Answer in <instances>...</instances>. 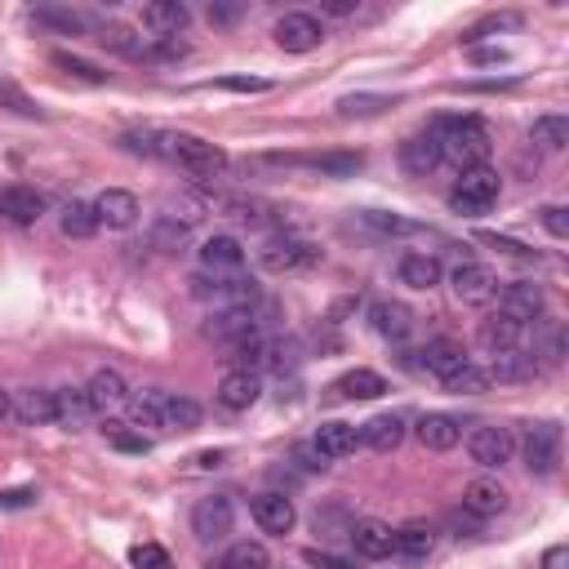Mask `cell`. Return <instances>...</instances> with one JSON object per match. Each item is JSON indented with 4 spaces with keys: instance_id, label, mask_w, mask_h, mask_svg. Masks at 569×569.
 <instances>
[{
    "instance_id": "6da1fadb",
    "label": "cell",
    "mask_w": 569,
    "mask_h": 569,
    "mask_svg": "<svg viewBox=\"0 0 569 569\" xmlns=\"http://www.w3.org/2000/svg\"><path fill=\"white\" fill-rule=\"evenodd\" d=\"M130 423L134 427H156V431H196L200 427V405L183 392H165V387H143L130 392Z\"/></svg>"
},
{
    "instance_id": "7a4b0ae2",
    "label": "cell",
    "mask_w": 569,
    "mask_h": 569,
    "mask_svg": "<svg viewBox=\"0 0 569 569\" xmlns=\"http://www.w3.org/2000/svg\"><path fill=\"white\" fill-rule=\"evenodd\" d=\"M440 147V161H449L453 169H477V165H490V130L477 121V117H440L431 130H427Z\"/></svg>"
},
{
    "instance_id": "3957f363",
    "label": "cell",
    "mask_w": 569,
    "mask_h": 569,
    "mask_svg": "<svg viewBox=\"0 0 569 569\" xmlns=\"http://www.w3.org/2000/svg\"><path fill=\"white\" fill-rule=\"evenodd\" d=\"M156 161H169L178 165L183 174L192 178H218L227 169V152L214 147L209 139H196V134H183V130H161L156 139Z\"/></svg>"
},
{
    "instance_id": "277c9868",
    "label": "cell",
    "mask_w": 569,
    "mask_h": 569,
    "mask_svg": "<svg viewBox=\"0 0 569 569\" xmlns=\"http://www.w3.org/2000/svg\"><path fill=\"white\" fill-rule=\"evenodd\" d=\"M499 192H503V178H499V169H490V165H477V169H463L459 174V183L449 187V209L453 214H463V218H481V214H490L494 205H499Z\"/></svg>"
},
{
    "instance_id": "5b68a950",
    "label": "cell",
    "mask_w": 569,
    "mask_h": 569,
    "mask_svg": "<svg viewBox=\"0 0 569 569\" xmlns=\"http://www.w3.org/2000/svg\"><path fill=\"white\" fill-rule=\"evenodd\" d=\"M192 298L205 303L209 311H237V307H254L259 303V285L241 272V276H192Z\"/></svg>"
},
{
    "instance_id": "8992f818",
    "label": "cell",
    "mask_w": 569,
    "mask_h": 569,
    "mask_svg": "<svg viewBox=\"0 0 569 569\" xmlns=\"http://www.w3.org/2000/svg\"><path fill=\"white\" fill-rule=\"evenodd\" d=\"M259 263H263L267 272H276V276H285V272H307V267L320 263V250H316L311 241L294 237V232H267L263 245H259Z\"/></svg>"
},
{
    "instance_id": "52a82bcc",
    "label": "cell",
    "mask_w": 569,
    "mask_h": 569,
    "mask_svg": "<svg viewBox=\"0 0 569 569\" xmlns=\"http://www.w3.org/2000/svg\"><path fill=\"white\" fill-rule=\"evenodd\" d=\"M468 453H472V463L485 468V472L507 468V463L516 459V436H512V427H503V423H485V427H477V431L468 436Z\"/></svg>"
},
{
    "instance_id": "ba28073f",
    "label": "cell",
    "mask_w": 569,
    "mask_h": 569,
    "mask_svg": "<svg viewBox=\"0 0 569 569\" xmlns=\"http://www.w3.org/2000/svg\"><path fill=\"white\" fill-rule=\"evenodd\" d=\"M521 449H525V468L534 477H551L560 468V423H551V418L529 423Z\"/></svg>"
},
{
    "instance_id": "9c48e42d",
    "label": "cell",
    "mask_w": 569,
    "mask_h": 569,
    "mask_svg": "<svg viewBox=\"0 0 569 569\" xmlns=\"http://www.w3.org/2000/svg\"><path fill=\"white\" fill-rule=\"evenodd\" d=\"M472 357L453 343V338H431V343L423 348V352H405V365L409 370H418V374H436L440 383L449 379V374H459L463 365H468Z\"/></svg>"
},
{
    "instance_id": "30bf717a",
    "label": "cell",
    "mask_w": 569,
    "mask_h": 569,
    "mask_svg": "<svg viewBox=\"0 0 569 569\" xmlns=\"http://www.w3.org/2000/svg\"><path fill=\"white\" fill-rule=\"evenodd\" d=\"M232 525H237V503L227 494H209L192 507V534L200 543H222L227 534H232Z\"/></svg>"
},
{
    "instance_id": "8fae6325",
    "label": "cell",
    "mask_w": 569,
    "mask_h": 569,
    "mask_svg": "<svg viewBox=\"0 0 569 569\" xmlns=\"http://www.w3.org/2000/svg\"><path fill=\"white\" fill-rule=\"evenodd\" d=\"M276 45L285 50V54H311V50H320V41H325V23L316 19V14H307V10H294V14H285V19H276Z\"/></svg>"
},
{
    "instance_id": "7c38bea8",
    "label": "cell",
    "mask_w": 569,
    "mask_h": 569,
    "mask_svg": "<svg viewBox=\"0 0 569 569\" xmlns=\"http://www.w3.org/2000/svg\"><path fill=\"white\" fill-rule=\"evenodd\" d=\"M449 285L463 303H494L499 298V276L485 263H472V259H463L459 267L449 272Z\"/></svg>"
},
{
    "instance_id": "4fadbf2b",
    "label": "cell",
    "mask_w": 569,
    "mask_h": 569,
    "mask_svg": "<svg viewBox=\"0 0 569 569\" xmlns=\"http://www.w3.org/2000/svg\"><path fill=\"white\" fill-rule=\"evenodd\" d=\"M94 218L98 227H111V232H125V227L139 222V196L125 187H107L94 196Z\"/></svg>"
},
{
    "instance_id": "5bb4252c",
    "label": "cell",
    "mask_w": 569,
    "mask_h": 569,
    "mask_svg": "<svg viewBox=\"0 0 569 569\" xmlns=\"http://www.w3.org/2000/svg\"><path fill=\"white\" fill-rule=\"evenodd\" d=\"M499 311L529 329L534 320H543V289L534 281H512L499 289Z\"/></svg>"
},
{
    "instance_id": "9a60e30c",
    "label": "cell",
    "mask_w": 569,
    "mask_h": 569,
    "mask_svg": "<svg viewBox=\"0 0 569 569\" xmlns=\"http://www.w3.org/2000/svg\"><path fill=\"white\" fill-rule=\"evenodd\" d=\"M85 401L94 414H117L130 405V383L117 374V370H98L89 383H85Z\"/></svg>"
},
{
    "instance_id": "2e32d148",
    "label": "cell",
    "mask_w": 569,
    "mask_h": 569,
    "mask_svg": "<svg viewBox=\"0 0 569 569\" xmlns=\"http://www.w3.org/2000/svg\"><path fill=\"white\" fill-rule=\"evenodd\" d=\"M200 272L209 276H241L245 272V250L237 237H209L200 245Z\"/></svg>"
},
{
    "instance_id": "e0dca14e",
    "label": "cell",
    "mask_w": 569,
    "mask_h": 569,
    "mask_svg": "<svg viewBox=\"0 0 569 569\" xmlns=\"http://www.w3.org/2000/svg\"><path fill=\"white\" fill-rule=\"evenodd\" d=\"M409 436V418L401 414V409H392V414H374L370 423H361V445H370L374 453H392V449H401V440Z\"/></svg>"
},
{
    "instance_id": "ac0fdd59",
    "label": "cell",
    "mask_w": 569,
    "mask_h": 569,
    "mask_svg": "<svg viewBox=\"0 0 569 569\" xmlns=\"http://www.w3.org/2000/svg\"><path fill=\"white\" fill-rule=\"evenodd\" d=\"M250 512H254L259 529H263V534H276V538H285V534L294 529V521H298V512H294V499H285V494H276V490L259 494V499L250 503Z\"/></svg>"
},
{
    "instance_id": "d6986e66",
    "label": "cell",
    "mask_w": 569,
    "mask_h": 569,
    "mask_svg": "<svg viewBox=\"0 0 569 569\" xmlns=\"http://www.w3.org/2000/svg\"><path fill=\"white\" fill-rule=\"evenodd\" d=\"M205 333L218 338V343H245V338L259 333V320H254V307H237V311H209L205 320Z\"/></svg>"
},
{
    "instance_id": "ffe728a7",
    "label": "cell",
    "mask_w": 569,
    "mask_h": 569,
    "mask_svg": "<svg viewBox=\"0 0 569 569\" xmlns=\"http://www.w3.org/2000/svg\"><path fill=\"white\" fill-rule=\"evenodd\" d=\"M370 325H374L379 338H387V343H405V338L414 333V311L396 298H379L370 307Z\"/></svg>"
},
{
    "instance_id": "44dd1931",
    "label": "cell",
    "mask_w": 569,
    "mask_h": 569,
    "mask_svg": "<svg viewBox=\"0 0 569 569\" xmlns=\"http://www.w3.org/2000/svg\"><path fill=\"white\" fill-rule=\"evenodd\" d=\"M414 436L423 440V449H431V453H445V449H453L463 440V418H453V414H423L418 418V427H414Z\"/></svg>"
},
{
    "instance_id": "7402d4cb",
    "label": "cell",
    "mask_w": 569,
    "mask_h": 569,
    "mask_svg": "<svg viewBox=\"0 0 569 569\" xmlns=\"http://www.w3.org/2000/svg\"><path fill=\"white\" fill-rule=\"evenodd\" d=\"M259 396H263V379L259 374H250V370H227L222 374V383H218V405L222 409H250V405H259Z\"/></svg>"
},
{
    "instance_id": "603a6c76",
    "label": "cell",
    "mask_w": 569,
    "mask_h": 569,
    "mask_svg": "<svg viewBox=\"0 0 569 569\" xmlns=\"http://www.w3.org/2000/svg\"><path fill=\"white\" fill-rule=\"evenodd\" d=\"M463 512H472L477 521L503 516V512H507V490H503L494 477H477V481H468V490H463Z\"/></svg>"
},
{
    "instance_id": "cb8c5ba5",
    "label": "cell",
    "mask_w": 569,
    "mask_h": 569,
    "mask_svg": "<svg viewBox=\"0 0 569 569\" xmlns=\"http://www.w3.org/2000/svg\"><path fill=\"white\" fill-rule=\"evenodd\" d=\"M187 6L183 0H152V6H143V28L152 32V41H174L183 28H187Z\"/></svg>"
},
{
    "instance_id": "d4e9b609",
    "label": "cell",
    "mask_w": 569,
    "mask_h": 569,
    "mask_svg": "<svg viewBox=\"0 0 569 569\" xmlns=\"http://www.w3.org/2000/svg\"><path fill=\"white\" fill-rule=\"evenodd\" d=\"M311 445L325 453L329 463H333V459H348V453H357V445H361V427H352V423H343V418H329V423L316 427Z\"/></svg>"
},
{
    "instance_id": "484cf974",
    "label": "cell",
    "mask_w": 569,
    "mask_h": 569,
    "mask_svg": "<svg viewBox=\"0 0 569 569\" xmlns=\"http://www.w3.org/2000/svg\"><path fill=\"white\" fill-rule=\"evenodd\" d=\"M525 325H516V320H507L503 311H494V316H485L481 320V348L490 352V357H499V352H516V348H525Z\"/></svg>"
},
{
    "instance_id": "4316f807",
    "label": "cell",
    "mask_w": 569,
    "mask_h": 569,
    "mask_svg": "<svg viewBox=\"0 0 569 569\" xmlns=\"http://www.w3.org/2000/svg\"><path fill=\"white\" fill-rule=\"evenodd\" d=\"M348 543L357 547V556H365V560H383V556H392V551H396V529H392V525H383V521H357V525H352V534H348Z\"/></svg>"
},
{
    "instance_id": "83f0119b",
    "label": "cell",
    "mask_w": 569,
    "mask_h": 569,
    "mask_svg": "<svg viewBox=\"0 0 569 569\" xmlns=\"http://www.w3.org/2000/svg\"><path fill=\"white\" fill-rule=\"evenodd\" d=\"M387 392V379L374 370H348L343 379L329 383V401H379Z\"/></svg>"
},
{
    "instance_id": "f1b7e54d",
    "label": "cell",
    "mask_w": 569,
    "mask_h": 569,
    "mask_svg": "<svg viewBox=\"0 0 569 569\" xmlns=\"http://www.w3.org/2000/svg\"><path fill=\"white\" fill-rule=\"evenodd\" d=\"M396 276H401V285H409V289H436V285H440V276H445V267H440V259H436V254L409 250V254H401Z\"/></svg>"
},
{
    "instance_id": "f546056e",
    "label": "cell",
    "mask_w": 569,
    "mask_h": 569,
    "mask_svg": "<svg viewBox=\"0 0 569 569\" xmlns=\"http://www.w3.org/2000/svg\"><path fill=\"white\" fill-rule=\"evenodd\" d=\"M45 214V196L36 187H6L0 192V218H10L19 227H32Z\"/></svg>"
},
{
    "instance_id": "4dcf8cb0",
    "label": "cell",
    "mask_w": 569,
    "mask_h": 569,
    "mask_svg": "<svg viewBox=\"0 0 569 569\" xmlns=\"http://www.w3.org/2000/svg\"><path fill=\"white\" fill-rule=\"evenodd\" d=\"M10 414H14L19 423H28V427L54 423V392H45V387H23V392H14V396H10Z\"/></svg>"
},
{
    "instance_id": "1f68e13d",
    "label": "cell",
    "mask_w": 569,
    "mask_h": 569,
    "mask_svg": "<svg viewBox=\"0 0 569 569\" xmlns=\"http://www.w3.org/2000/svg\"><path fill=\"white\" fill-rule=\"evenodd\" d=\"M357 222L365 227L370 237H383V241H392V237H418L423 232V222H414L405 214H387V209H361Z\"/></svg>"
},
{
    "instance_id": "d6a6232c",
    "label": "cell",
    "mask_w": 569,
    "mask_h": 569,
    "mask_svg": "<svg viewBox=\"0 0 569 569\" xmlns=\"http://www.w3.org/2000/svg\"><path fill=\"white\" fill-rule=\"evenodd\" d=\"M98 45L111 50V54H121V58H147V41L134 28H125V23H102L98 28Z\"/></svg>"
},
{
    "instance_id": "836d02e7",
    "label": "cell",
    "mask_w": 569,
    "mask_h": 569,
    "mask_svg": "<svg viewBox=\"0 0 569 569\" xmlns=\"http://www.w3.org/2000/svg\"><path fill=\"white\" fill-rule=\"evenodd\" d=\"M209 569H272V556H267V547H263V543L241 538V543L227 547Z\"/></svg>"
},
{
    "instance_id": "e575fe53",
    "label": "cell",
    "mask_w": 569,
    "mask_h": 569,
    "mask_svg": "<svg viewBox=\"0 0 569 569\" xmlns=\"http://www.w3.org/2000/svg\"><path fill=\"white\" fill-rule=\"evenodd\" d=\"M401 165H405L409 174H431V169L440 165V147H436V139H431V134H414V139H405V143H401Z\"/></svg>"
},
{
    "instance_id": "d590c367",
    "label": "cell",
    "mask_w": 569,
    "mask_h": 569,
    "mask_svg": "<svg viewBox=\"0 0 569 569\" xmlns=\"http://www.w3.org/2000/svg\"><path fill=\"white\" fill-rule=\"evenodd\" d=\"M187 241H192V222H183L178 214H161V218L152 222V250L174 254V250H183Z\"/></svg>"
},
{
    "instance_id": "8d00e7d4",
    "label": "cell",
    "mask_w": 569,
    "mask_h": 569,
    "mask_svg": "<svg viewBox=\"0 0 569 569\" xmlns=\"http://www.w3.org/2000/svg\"><path fill=\"white\" fill-rule=\"evenodd\" d=\"M534 374H538V361L529 357V348L499 352L494 365H490V379H499V383H521V379H534Z\"/></svg>"
},
{
    "instance_id": "74e56055",
    "label": "cell",
    "mask_w": 569,
    "mask_h": 569,
    "mask_svg": "<svg viewBox=\"0 0 569 569\" xmlns=\"http://www.w3.org/2000/svg\"><path fill=\"white\" fill-rule=\"evenodd\" d=\"M396 551H401V556H409V560L431 556V551H436V529H431V525H423V521L401 525V529H396Z\"/></svg>"
},
{
    "instance_id": "f35d334b",
    "label": "cell",
    "mask_w": 569,
    "mask_h": 569,
    "mask_svg": "<svg viewBox=\"0 0 569 569\" xmlns=\"http://www.w3.org/2000/svg\"><path fill=\"white\" fill-rule=\"evenodd\" d=\"M534 361H547L556 365L565 357V333H560V320H534V348H529Z\"/></svg>"
},
{
    "instance_id": "ab89813d",
    "label": "cell",
    "mask_w": 569,
    "mask_h": 569,
    "mask_svg": "<svg viewBox=\"0 0 569 569\" xmlns=\"http://www.w3.org/2000/svg\"><path fill=\"white\" fill-rule=\"evenodd\" d=\"M529 143L538 147V152H565V143H569V121L565 117H538L534 121V130H529Z\"/></svg>"
},
{
    "instance_id": "60d3db41",
    "label": "cell",
    "mask_w": 569,
    "mask_h": 569,
    "mask_svg": "<svg viewBox=\"0 0 569 569\" xmlns=\"http://www.w3.org/2000/svg\"><path fill=\"white\" fill-rule=\"evenodd\" d=\"M58 222H63V232H67V237H76V241H89V237L98 232L94 205H85V200H67V205H63V214H58Z\"/></svg>"
},
{
    "instance_id": "b9f144b4",
    "label": "cell",
    "mask_w": 569,
    "mask_h": 569,
    "mask_svg": "<svg viewBox=\"0 0 569 569\" xmlns=\"http://www.w3.org/2000/svg\"><path fill=\"white\" fill-rule=\"evenodd\" d=\"M94 409H89V401H85V387H58L54 392V423H67V427H76V423H85Z\"/></svg>"
},
{
    "instance_id": "7bdbcfd3",
    "label": "cell",
    "mask_w": 569,
    "mask_h": 569,
    "mask_svg": "<svg viewBox=\"0 0 569 569\" xmlns=\"http://www.w3.org/2000/svg\"><path fill=\"white\" fill-rule=\"evenodd\" d=\"M490 370H481L477 361H468L459 374H449L445 379V392H453V396H481V392H490Z\"/></svg>"
},
{
    "instance_id": "ee69618b",
    "label": "cell",
    "mask_w": 569,
    "mask_h": 569,
    "mask_svg": "<svg viewBox=\"0 0 569 569\" xmlns=\"http://www.w3.org/2000/svg\"><path fill=\"white\" fill-rule=\"evenodd\" d=\"M36 23L58 28L63 36H80V32L89 28V19H85L80 10H67V6H41V10H36Z\"/></svg>"
},
{
    "instance_id": "f6af8a7d",
    "label": "cell",
    "mask_w": 569,
    "mask_h": 569,
    "mask_svg": "<svg viewBox=\"0 0 569 569\" xmlns=\"http://www.w3.org/2000/svg\"><path fill=\"white\" fill-rule=\"evenodd\" d=\"M298 343L294 338H267V357H263V370L272 374H294L298 370Z\"/></svg>"
},
{
    "instance_id": "bcb514c9",
    "label": "cell",
    "mask_w": 569,
    "mask_h": 569,
    "mask_svg": "<svg viewBox=\"0 0 569 569\" xmlns=\"http://www.w3.org/2000/svg\"><path fill=\"white\" fill-rule=\"evenodd\" d=\"M392 98L387 94H348V98H338V117H379V111H387Z\"/></svg>"
},
{
    "instance_id": "7dc6e473",
    "label": "cell",
    "mask_w": 569,
    "mask_h": 569,
    "mask_svg": "<svg viewBox=\"0 0 569 569\" xmlns=\"http://www.w3.org/2000/svg\"><path fill=\"white\" fill-rule=\"evenodd\" d=\"M352 525H357V516L343 503H329L325 512H316V534H325V538H348Z\"/></svg>"
},
{
    "instance_id": "c3c4849f",
    "label": "cell",
    "mask_w": 569,
    "mask_h": 569,
    "mask_svg": "<svg viewBox=\"0 0 569 569\" xmlns=\"http://www.w3.org/2000/svg\"><path fill=\"white\" fill-rule=\"evenodd\" d=\"M285 165H311V169H320V174L343 178V174H357V169H361V156H352V152H333V156H303V161H285Z\"/></svg>"
},
{
    "instance_id": "681fc988",
    "label": "cell",
    "mask_w": 569,
    "mask_h": 569,
    "mask_svg": "<svg viewBox=\"0 0 569 569\" xmlns=\"http://www.w3.org/2000/svg\"><path fill=\"white\" fill-rule=\"evenodd\" d=\"M54 67H63L67 76H76V80H85V85H107V72H98L94 63H85V58H76V54H54Z\"/></svg>"
},
{
    "instance_id": "f907efd6",
    "label": "cell",
    "mask_w": 569,
    "mask_h": 569,
    "mask_svg": "<svg viewBox=\"0 0 569 569\" xmlns=\"http://www.w3.org/2000/svg\"><path fill=\"white\" fill-rule=\"evenodd\" d=\"M102 431H107V440H111V445H117V449H125V453H147V449H152V445H147V436L130 431L125 423H107Z\"/></svg>"
},
{
    "instance_id": "816d5d0a",
    "label": "cell",
    "mask_w": 569,
    "mask_h": 569,
    "mask_svg": "<svg viewBox=\"0 0 569 569\" xmlns=\"http://www.w3.org/2000/svg\"><path fill=\"white\" fill-rule=\"evenodd\" d=\"M130 560H134V569H174V560H169V551L161 543H139L130 551Z\"/></svg>"
},
{
    "instance_id": "f5cc1de1",
    "label": "cell",
    "mask_w": 569,
    "mask_h": 569,
    "mask_svg": "<svg viewBox=\"0 0 569 569\" xmlns=\"http://www.w3.org/2000/svg\"><path fill=\"white\" fill-rule=\"evenodd\" d=\"M214 85L218 89H232V94H267L272 89V80H263V76H222Z\"/></svg>"
},
{
    "instance_id": "db71d44e",
    "label": "cell",
    "mask_w": 569,
    "mask_h": 569,
    "mask_svg": "<svg viewBox=\"0 0 569 569\" xmlns=\"http://www.w3.org/2000/svg\"><path fill=\"white\" fill-rule=\"evenodd\" d=\"M294 463L303 468V472H325L329 468V459H325V453L311 445V440H303V445H294Z\"/></svg>"
},
{
    "instance_id": "11a10c76",
    "label": "cell",
    "mask_w": 569,
    "mask_h": 569,
    "mask_svg": "<svg viewBox=\"0 0 569 569\" xmlns=\"http://www.w3.org/2000/svg\"><path fill=\"white\" fill-rule=\"evenodd\" d=\"M0 102H10V111H19V117H41V107L14 85H0Z\"/></svg>"
},
{
    "instance_id": "9f6ffc18",
    "label": "cell",
    "mask_w": 569,
    "mask_h": 569,
    "mask_svg": "<svg viewBox=\"0 0 569 569\" xmlns=\"http://www.w3.org/2000/svg\"><path fill=\"white\" fill-rule=\"evenodd\" d=\"M538 218H543V227H547V232H551L556 241H565V237H569V214H565L560 205H543V214H538Z\"/></svg>"
},
{
    "instance_id": "6f0895ef",
    "label": "cell",
    "mask_w": 569,
    "mask_h": 569,
    "mask_svg": "<svg viewBox=\"0 0 569 569\" xmlns=\"http://www.w3.org/2000/svg\"><path fill=\"white\" fill-rule=\"evenodd\" d=\"M303 560H307V565H316V569H357L352 560L333 556V551H320V547H307V551H303Z\"/></svg>"
},
{
    "instance_id": "680465c9",
    "label": "cell",
    "mask_w": 569,
    "mask_h": 569,
    "mask_svg": "<svg viewBox=\"0 0 569 569\" xmlns=\"http://www.w3.org/2000/svg\"><path fill=\"white\" fill-rule=\"evenodd\" d=\"M481 241L494 245V250H503V254H512V259H529V254H534L529 245H521V241H512V237H494V232H485Z\"/></svg>"
},
{
    "instance_id": "91938a15",
    "label": "cell",
    "mask_w": 569,
    "mask_h": 569,
    "mask_svg": "<svg viewBox=\"0 0 569 569\" xmlns=\"http://www.w3.org/2000/svg\"><path fill=\"white\" fill-rule=\"evenodd\" d=\"M543 569H569V547H565V543L547 547V551H543Z\"/></svg>"
},
{
    "instance_id": "94428289",
    "label": "cell",
    "mask_w": 569,
    "mask_h": 569,
    "mask_svg": "<svg viewBox=\"0 0 569 569\" xmlns=\"http://www.w3.org/2000/svg\"><path fill=\"white\" fill-rule=\"evenodd\" d=\"M320 10H325V14H338V19H348V14H357V0H320Z\"/></svg>"
},
{
    "instance_id": "6125c7cd",
    "label": "cell",
    "mask_w": 569,
    "mask_h": 569,
    "mask_svg": "<svg viewBox=\"0 0 569 569\" xmlns=\"http://www.w3.org/2000/svg\"><path fill=\"white\" fill-rule=\"evenodd\" d=\"M32 499V490H10V494H0V503H6V507H23Z\"/></svg>"
},
{
    "instance_id": "be15d7a7",
    "label": "cell",
    "mask_w": 569,
    "mask_h": 569,
    "mask_svg": "<svg viewBox=\"0 0 569 569\" xmlns=\"http://www.w3.org/2000/svg\"><path fill=\"white\" fill-rule=\"evenodd\" d=\"M209 19H214V23H232L237 10H232V6H209Z\"/></svg>"
},
{
    "instance_id": "e7e4bbea",
    "label": "cell",
    "mask_w": 569,
    "mask_h": 569,
    "mask_svg": "<svg viewBox=\"0 0 569 569\" xmlns=\"http://www.w3.org/2000/svg\"><path fill=\"white\" fill-rule=\"evenodd\" d=\"M0 418H10V396H0Z\"/></svg>"
}]
</instances>
